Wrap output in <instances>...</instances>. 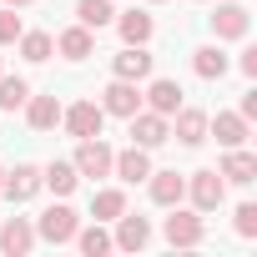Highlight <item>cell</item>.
Instances as JSON below:
<instances>
[{
	"instance_id": "7c38bea8",
	"label": "cell",
	"mask_w": 257,
	"mask_h": 257,
	"mask_svg": "<svg viewBox=\"0 0 257 257\" xmlns=\"http://www.w3.org/2000/svg\"><path fill=\"white\" fill-rule=\"evenodd\" d=\"M207 137H217L222 147H247L252 121H247L242 111H217V116H207Z\"/></svg>"
},
{
	"instance_id": "ba28073f",
	"label": "cell",
	"mask_w": 257,
	"mask_h": 257,
	"mask_svg": "<svg viewBox=\"0 0 257 257\" xmlns=\"http://www.w3.org/2000/svg\"><path fill=\"white\" fill-rule=\"evenodd\" d=\"M61 126L81 142V137H101V126H106V111L101 101H76V106H61Z\"/></svg>"
},
{
	"instance_id": "4fadbf2b",
	"label": "cell",
	"mask_w": 257,
	"mask_h": 257,
	"mask_svg": "<svg viewBox=\"0 0 257 257\" xmlns=\"http://www.w3.org/2000/svg\"><path fill=\"white\" fill-rule=\"evenodd\" d=\"M111 177H121L126 187H137V182H147V177H152V152L132 142L126 152H116V157H111Z\"/></svg>"
},
{
	"instance_id": "9c48e42d",
	"label": "cell",
	"mask_w": 257,
	"mask_h": 257,
	"mask_svg": "<svg viewBox=\"0 0 257 257\" xmlns=\"http://www.w3.org/2000/svg\"><path fill=\"white\" fill-rule=\"evenodd\" d=\"M152 71H157V56L147 46H121L111 56V76H121V81H152Z\"/></svg>"
},
{
	"instance_id": "f1b7e54d",
	"label": "cell",
	"mask_w": 257,
	"mask_h": 257,
	"mask_svg": "<svg viewBox=\"0 0 257 257\" xmlns=\"http://www.w3.org/2000/svg\"><path fill=\"white\" fill-rule=\"evenodd\" d=\"M232 232H237L242 242L257 237V202H237V212H232Z\"/></svg>"
},
{
	"instance_id": "3957f363",
	"label": "cell",
	"mask_w": 257,
	"mask_h": 257,
	"mask_svg": "<svg viewBox=\"0 0 257 257\" xmlns=\"http://www.w3.org/2000/svg\"><path fill=\"white\" fill-rule=\"evenodd\" d=\"M76 227H81V217H76V207H66V197L51 202V207L36 217V237L51 242V247H66V242L76 237Z\"/></svg>"
},
{
	"instance_id": "7a4b0ae2",
	"label": "cell",
	"mask_w": 257,
	"mask_h": 257,
	"mask_svg": "<svg viewBox=\"0 0 257 257\" xmlns=\"http://www.w3.org/2000/svg\"><path fill=\"white\" fill-rule=\"evenodd\" d=\"M187 202H192V212H217L222 202H227V182H222V172L217 167H202V172H192L187 177Z\"/></svg>"
},
{
	"instance_id": "44dd1931",
	"label": "cell",
	"mask_w": 257,
	"mask_h": 257,
	"mask_svg": "<svg viewBox=\"0 0 257 257\" xmlns=\"http://www.w3.org/2000/svg\"><path fill=\"white\" fill-rule=\"evenodd\" d=\"M21 111L31 121V132H56V126H61V101L56 96H31Z\"/></svg>"
},
{
	"instance_id": "8992f818",
	"label": "cell",
	"mask_w": 257,
	"mask_h": 257,
	"mask_svg": "<svg viewBox=\"0 0 257 257\" xmlns=\"http://www.w3.org/2000/svg\"><path fill=\"white\" fill-rule=\"evenodd\" d=\"M111 147L101 142V137H81L76 142V157H71V167L81 172V177H91V182H101V177H111Z\"/></svg>"
},
{
	"instance_id": "8fae6325",
	"label": "cell",
	"mask_w": 257,
	"mask_h": 257,
	"mask_svg": "<svg viewBox=\"0 0 257 257\" xmlns=\"http://www.w3.org/2000/svg\"><path fill=\"white\" fill-rule=\"evenodd\" d=\"M36 222L31 217H0V252L6 257H26V252H36Z\"/></svg>"
},
{
	"instance_id": "d6a6232c",
	"label": "cell",
	"mask_w": 257,
	"mask_h": 257,
	"mask_svg": "<svg viewBox=\"0 0 257 257\" xmlns=\"http://www.w3.org/2000/svg\"><path fill=\"white\" fill-rule=\"evenodd\" d=\"M0 6H11V11H26V6H36V0H0Z\"/></svg>"
},
{
	"instance_id": "4316f807",
	"label": "cell",
	"mask_w": 257,
	"mask_h": 257,
	"mask_svg": "<svg viewBox=\"0 0 257 257\" xmlns=\"http://www.w3.org/2000/svg\"><path fill=\"white\" fill-rule=\"evenodd\" d=\"M26 101H31V81H26V76H6V71H0V111L11 116V111H21Z\"/></svg>"
},
{
	"instance_id": "2e32d148",
	"label": "cell",
	"mask_w": 257,
	"mask_h": 257,
	"mask_svg": "<svg viewBox=\"0 0 257 257\" xmlns=\"http://www.w3.org/2000/svg\"><path fill=\"white\" fill-rule=\"evenodd\" d=\"M222 182H232V187H252L257 182V157L247 152V147H227V157H222Z\"/></svg>"
},
{
	"instance_id": "e0dca14e",
	"label": "cell",
	"mask_w": 257,
	"mask_h": 257,
	"mask_svg": "<svg viewBox=\"0 0 257 257\" xmlns=\"http://www.w3.org/2000/svg\"><path fill=\"white\" fill-rule=\"evenodd\" d=\"M121 252H142L147 242H152V222L147 217H137V212H121L116 217V237H111Z\"/></svg>"
},
{
	"instance_id": "f546056e",
	"label": "cell",
	"mask_w": 257,
	"mask_h": 257,
	"mask_svg": "<svg viewBox=\"0 0 257 257\" xmlns=\"http://www.w3.org/2000/svg\"><path fill=\"white\" fill-rule=\"evenodd\" d=\"M21 31H26V26H21V16H16L11 6H0V51L16 46V41H21Z\"/></svg>"
},
{
	"instance_id": "8d00e7d4",
	"label": "cell",
	"mask_w": 257,
	"mask_h": 257,
	"mask_svg": "<svg viewBox=\"0 0 257 257\" xmlns=\"http://www.w3.org/2000/svg\"><path fill=\"white\" fill-rule=\"evenodd\" d=\"M0 177H6V172H0Z\"/></svg>"
},
{
	"instance_id": "4dcf8cb0",
	"label": "cell",
	"mask_w": 257,
	"mask_h": 257,
	"mask_svg": "<svg viewBox=\"0 0 257 257\" xmlns=\"http://www.w3.org/2000/svg\"><path fill=\"white\" fill-rule=\"evenodd\" d=\"M237 71H242V76H257V46H247V51L237 56Z\"/></svg>"
},
{
	"instance_id": "ffe728a7",
	"label": "cell",
	"mask_w": 257,
	"mask_h": 257,
	"mask_svg": "<svg viewBox=\"0 0 257 257\" xmlns=\"http://www.w3.org/2000/svg\"><path fill=\"white\" fill-rule=\"evenodd\" d=\"M192 71H197L202 81H222V76L232 71V56L222 51V41H217V46H197V51H192Z\"/></svg>"
},
{
	"instance_id": "52a82bcc",
	"label": "cell",
	"mask_w": 257,
	"mask_h": 257,
	"mask_svg": "<svg viewBox=\"0 0 257 257\" xmlns=\"http://www.w3.org/2000/svg\"><path fill=\"white\" fill-rule=\"evenodd\" d=\"M0 192H6L11 207H26V202L41 192V167H36V162H16L6 177H0Z\"/></svg>"
},
{
	"instance_id": "e575fe53",
	"label": "cell",
	"mask_w": 257,
	"mask_h": 257,
	"mask_svg": "<svg viewBox=\"0 0 257 257\" xmlns=\"http://www.w3.org/2000/svg\"><path fill=\"white\" fill-rule=\"evenodd\" d=\"M0 71H6V61H0Z\"/></svg>"
},
{
	"instance_id": "ac0fdd59",
	"label": "cell",
	"mask_w": 257,
	"mask_h": 257,
	"mask_svg": "<svg viewBox=\"0 0 257 257\" xmlns=\"http://www.w3.org/2000/svg\"><path fill=\"white\" fill-rule=\"evenodd\" d=\"M182 101H187V91H182L172 76H157V81L142 91V106H152V111H162V116H172Z\"/></svg>"
},
{
	"instance_id": "836d02e7",
	"label": "cell",
	"mask_w": 257,
	"mask_h": 257,
	"mask_svg": "<svg viewBox=\"0 0 257 257\" xmlns=\"http://www.w3.org/2000/svg\"><path fill=\"white\" fill-rule=\"evenodd\" d=\"M147 6H162V0H147Z\"/></svg>"
},
{
	"instance_id": "30bf717a",
	"label": "cell",
	"mask_w": 257,
	"mask_h": 257,
	"mask_svg": "<svg viewBox=\"0 0 257 257\" xmlns=\"http://www.w3.org/2000/svg\"><path fill=\"white\" fill-rule=\"evenodd\" d=\"M101 111L106 116H132V111H142V81H121V76H111V86L101 91Z\"/></svg>"
},
{
	"instance_id": "d590c367",
	"label": "cell",
	"mask_w": 257,
	"mask_h": 257,
	"mask_svg": "<svg viewBox=\"0 0 257 257\" xmlns=\"http://www.w3.org/2000/svg\"><path fill=\"white\" fill-rule=\"evenodd\" d=\"M197 6H207V0H197Z\"/></svg>"
},
{
	"instance_id": "277c9868",
	"label": "cell",
	"mask_w": 257,
	"mask_h": 257,
	"mask_svg": "<svg viewBox=\"0 0 257 257\" xmlns=\"http://www.w3.org/2000/svg\"><path fill=\"white\" fill-rule=\"evenodd\" d=\"M126 126H132V142L147 147V152H157V147L172 142V116H162V111H152V106L132 111V116H126Z\"/></svg>"
},
{
	"instance_id": "484cf974",
	"label": "cell",
	"mask_w": 257,
	"mask_h": 257,
	"mask_svg": "<svg viewBox=\"0 0 257 257\" xmlns=\"http://www.w3.org/2000/svg\"><path fill=\"white\" fill-rule=\"evenodd\" d=\"M86 257H101V252H111L116 242H111V232H106V222H91V227H76V237H71Z\"/></svg>"
},
{
	"instance_id": "83f0119b",
	"label": "cell",
	"mask_w": 257,
	"mask_h": 257,
	"mask_svg": "<svg viewBox=\"0 0 257 257\" xmlns=\"http://www.w3.org/2000/svg\"><path fill=\"white\" fill-rule=\"evenodd\" d=\"M16 46H21V56H26L31 66L51 61V51H56V41H51L46 31H21V41H16Z\"/></svg>"
},
{
	"instance_id": "d4e9b609",
	"label": "cell",
	"mask_w": 257,
	"mask_h": 257,
	"mask_svg": "<svg viewBox=\"0 0 257 257\" xmlns=\"http://www.w3.org/2000/svg\"><path fill=\"white\" fill-rule=\"evenodd\" d=\"M126 212V192L121 187H101V192H91V217L96 222H116Z\"/></svg>"
},
{
	"instance_id": "9a60e30c",
	"label": "cell",
	"mask_w": 257,
	"mask_h": 257,
	"mask_svg": "<svg viewBox=\"0 0 257 257\" xmlns=\"http://www.w3.org/2000/svg\"><path fill=\"white\" fill-rule=\"evenodd\" d=\"M147 192H152V202H157V207H177V202H187V177H182L177 167H167V172H157V167H152Z\"/></svg>"
},
{
	"instance_id": "603a6c76",
	"label": "cell",
	"mask_w": 257,
	"mask_h": 257,
	"mask_svg": "<svg viewBox=\"0 0 257 257\" xmlns=\"http://www.w3.org/2000/svg\"><path fill=\"white\" fill-rule=\"evenodd\" d=\"M76 182H81V172H76L71 162H61V157L41 167V187H51L56 197H71V192H76Z\"/></svg>"
},
{
	"instance_id": "7402d4cb",
	"label": "cell",
	"mask_w": 257,
	"mask_h": 257,
	"mask_svg": "<svg viewBox=\"0 0 257 257\" xmlns=\"http://www.w3.org/2000/svg\"><path fill=\"white\" fill-rule=\"evenodd\" d=\"M56 51H61L66 61H86V56L96 51V31H86V26H66V31L56 36Z\"/></svg>"
},
{
	"instance_id": "d6986e66",
	"label": "cell",
	"mask_w": 257,
	"mask_h": 257,
	"mask_svg": "<svg viewBox=\"0 0 257 257\" xmlns=\"http://www.w3.org/2000/svg\"><path fill=\"white\" fill-rule=\"evenodd\" d=\"M111 26L121 31V41H126V46H152V36H157V21H152L147 11H121Z\"/></svg>"
},
{
	"instance_id": "6da1fadb",
	"label": "cell",
	"mask_w": 257,
	"mask_h": 257,
	"mask_svg": "<svg viewBox=\"0 0 257 257\" xmlns=\"http://www.w3.org/2000/svg\"><path fill=\"white\" fill-rule=\"evenodd\" d=\"M167 212H172V217L162 222V237H167L172 247H202V242H207V217H202V212H192V207H182V202L167 207Z\"/></svg>"
},
{
	"instance_id": "5b68a950",
	"label": "cell",
	"mask_w": 257,
	"mask_h": 257,
	"mask_svg": "<svg viewBox=\"0 0 257 257\" xmlns=\"http://www.w3.org/2000/svg\"><path fill=\"white\" fill-rule=\"evenodd\" d=\"M207 21H212L217 41H247V31H252V11L242 6V0H217V11Z\"/></svg>"
},
{
	"instance_id": "5bb4252c",
	"label": "cell",
	"mask_w": 257,
	"mask_h": 257,
	"mask_svg": "<svg viewBox=\"0 0 257 257\" xmlns=\"http://www.w3.org/2000/svg\"><path fill=\"white\" fill-rule=\"evenodd\" d=\"M172 137H177L182 147H202V142H207V111L182 101V106L172 111Z\"/></svg>"
},
{
	"instance_id": "1f68e13d",
	"label": "cell",
	"mask_w": 257,
	"mask_h": 257,
	"mask_svg": "<svg viewBox=\"0 0 257 257\" xmlns=\"http://www.w3.org/2000/svg\"><path fill=\"white\" fill-rule=\"evenodd\" d=\"M247 121H257V91H242V106H237Z\"/></svg>"
},
{
	"instance_id": "cb8c5ba5",
	"label": "cell",
	"mask_w": 257,
	"mask_h": 257,
	"mask_svg": "<svg viewBox=\"0 0 257 257\" xmlns=\"http://www.w3.org/2000/svg\"><path fill=\"white\" fill-rule=\"evenodd\" d=\"M111 21H116V6H111V0H76V26L106 31Z\"/></svg>"
}]
</instances>
